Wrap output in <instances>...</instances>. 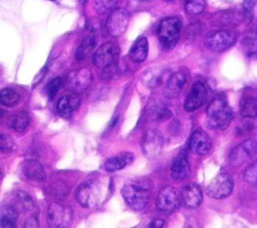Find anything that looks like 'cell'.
I'll return each mask as SVG.
<instances>
[{
  "mask_svg": "<svg viewBox=\"0 0 257 228\" xmlns=\"http://www.w3.org/2000/svg\"><path fill=\"white\" fill-rule=\"evenodd\" d=\"M25 227H37L38 226V221L36 219V217H34L33 215L29 218H27V220L25 221V224H24Z\"/></svg>",
  "mask_w": 257,
  "mask_h": 228,
  "instance_id": "cell-38",
  "label": "cell"
},
{
  "mask_svg": "<svg viewBox=\"0 0 257 228\" xmlns=\"http://www.w3.org/2000/svg\"><path fill=\"white\" fill-rule=\"evenodd\" d=\"M207 115V123L210 128L216 130H224L226 129L233 117V111L228 104L227 98L224 94H217L206 110Z\"/></svg>",
  "mask_w": 257,
  "mask_h": 228,
  "instance_id": "cell-1",
  "label": "cell"
},
{
  "mask_svg": "<svg viewBox=\"0 0 257 228\" xmlns=\"http://www.w3.org/2000/svg\"><path fill=\"white\" fill-rule=\"evenodd\" d=\"M134 155L131 152H121L117 155L108 158L104 164L103 168L107 172H114L120 169H123L127 164H131L134 161Z\"/></svg>",
  "mask_w": 257,
  "mask_h": 228,
  "instance_id": "cell-21",
  "label": "cell"
},
{
  "mask_svg": "<svg viewBox=\"0 0 257 228\" xmlns=\"http://www.w3.org/2000/svg\"><path fill=\"white\" fill-rule=\"evenodd\" d=\"M189 149L199 156L207 155L212 149V140L204 131H194L189 139Z\"/></svg>",
  "mask_w": 257,
  "mask_h": 228,
  "instance_id": "cell-15",
  "label": "cell"
},
{
  "mask_svg": "<svg viewBox=\"0 0 257 228\" xmlns=\"http://www.w3.org/2000/svg\"><path fill=\"white\" fill-rule=\"evenodd\" d=\"M184 9L190 15L201 14L206 6V0H183Z\"/></svg>",
  "mask_w": 257,
  "mask_h": 228,
  "instance_id": "cell-30",
  "label": "cell"
},
{
  "mask_svg": "<svg viewBox=\"0 0 257 228\" xmlns=\"http://www.w3.org/2000/svg\"><path fill=\"white\" fill-rule=\"evenodd\" d=\"M29 124V116L26 111L20 110L12 114L8 119V125L16 132H24Z\"/></svg>",
  "mask_w": 257,
  "mask_h": 228,
  "instance_id": "cell-25",
  "label": "cell"
},
{
  "mask_svg": "<svg viewBox=\"0 0 257 228\" xmlns=\"http://www.w3.org/2000/svg\"><path fill=\"white\" fill-rule=\"evenodd\" d=\"M128 22L130 14L125 9H114L106 19L105 29L111 37H119L125 32Z\"/></svg>",
  "mask_w": 257,
  "mask_h": 228,
  "instance_id": "cell-7",
  "label": "cell"
},
{
  "mask_svg": "<svg viewBox=\"0 0 257 228\" xmlns=\"http://www.w3.org/2000/svg\"><path fill=\"white\" fill-rule=\"evenodd\" d=\"M118 0H95L94 9L99 14H104L109 11H112L117 4Z\"/></svg>",
  "mask_w": 257,
  "mask_h": 228,
  "instance_id": "cell-33",
  "label": "cell"
},
{
  "mask_svg": "<svg viewBox=\"0 0 257 228\" xmlns=\"http://www.w3.org/2000/svg\"><path fill=\"white\" fill-rule=\"evenodd\" d=\"M92 81V74L90 70L81 68L68 73L65 80V87L73 93H80L84 91Z\"/></svg>",
  "mask_w": 257,
  "mask_h": 228,
  "instance_id": "cell-10",
  "label": "cell"
},
{
  "mask_svg": "<svg viewBox=\"0 0 257 228\" xmlns=\"http://www.w3.org/2000/svg\"><path fill=\"white\" fill-rule=\"evenodd\" d=\"M164 224H165V221L163 219H155L152 221L150 226L154 228H160V227H163Z\"/></svg>",
  "mask_w": 257,
  "mask_h": 228,
  "instance_id": "cell-39",
  "label": "cell"
},
{
  "mask_svg": "<svg viewBox=\"0 0 257 228\" xmlns=\"http://www.w3.org/2000/svg\"><path fill=\"white\" fill-rule=\"evenodd\" d=\"M243 178L248 185L257 186V159L245 169Z\"/></svg>",
  "mask_w": 257,
  "mask_h": 228,
  "instance_id": "cell-32",
  "label": "cell"
},
{
  "mask_svg": "<svg viewBox=\"0 0 257 228\" xmlns=\"http://www.w3.org/2000/svg\"><path fill=\"white\" fill-rule=\"evenodd\" d=\"M96 44V37H95V33L94 32H89L87 33L80 41V43L78 44L77 48H76V52H75V58L78 61L84 60L88 54L92 51V49L94 48Z\"/></svg>",
  "mask_w": 257,
  "mask_h": 228,
  "instance_id": "cell-23",
  "label": "cell"
},
{
  "mask_svg": "<svg viewBox=\"0 0 257 228\" xmlns=\"http://www.w3.org/2000/svg\"><path fill=\"white\" fill-rule=\"evenodd\" d=\"M257 154V141L254 139H246L237 145L230 153L229 159L233 166H240L248 159Z\"/></svg>",
  "mask_w": 257,
  "mask_h": 228,
  "instance_id": "cell-11",
  "label": "cell"
},
{
  "mask_svg": "<svg viewBox=\"0 0 257 228\" xmlns=\"http://www.w3.org/2000/svg\"><path fill=\"white\" fill-rule=\"evenodd\" d=\"M190 173V164L185 151L180 152L171 165V176L176 181H182Z\"/></svg>",
  "mask_w": 257,
  "mask_h": 228,
  "instance_id": "cell-16",
  "label": "cell"
},
{
  "mask_svg": "<svg viewBox=\"0 0 257 228\" xmlns=\"http://www.w3.org/2000/svg\"><path fill=\"white\" fill-rule=\"evenodd\" d=\"M17 221V211L12 206H4L1 209L0 223L2 228H13Z\"/></svg>",
  "mask_w": 257,
  "mask_h": 228,
  "instance_id": "cell-28",
  "label": "cell"
},
{
  "mask_svg": "<svg viewBox=\"0 0 257 228\" xmlns=\"http://www.w3.org/2000/svg\"><path fill=\"white\" fill-rule=\"evenodd\" d=\"M17 197V201L19 203V205L21 206V208L25 211H32L35 209L36 205L35 202L33 200V198L25 191H18L16 194Z\"/></svg>",
  "mask_w": 257,
  "mask_h": 228,
  "instance_id": "cell-31",
  "label": "cell"
},
{
  "mask_svg": "<svg viewBox=\"0 0 257 228\" xmlns=\"http://www.w3.org/2000/svg\"><path fill=\"white\" fill-rule=\"evenodd\" d=\"M79 105H80V99L77 95L71 94V95L63 96L57 102V105H56L57 113L61 117L65 119H69L72 116V114L75 112V110L79 107Z\"/></svg>",
  "mask_w": 257,
  "mask_h": 228,
  "instance_id": "cell-18",
  "label": "cell"
},
{
  "mask_svg": "<svg viewBox=\"0 0 257 228\" xmlns=\"http://www.w3.org/2000/svg\"><path fill=\"white\" fill-rule=\"evenodd\" d=\"M164 1H166V2H174L176 0H164Z\"/></svg>",
  "mask_w": 257,
  "mask_h": 228,
  "instance_id": "cell-40",
  "label": "cell"
},
{
  "mask_svg": "<svg viewBox=\"0 0 257 228\" xmlns=\"http://www.w3.org/2000/svg\"><path fill=\"white\" fill-rule=\"evenodd\" d=\"M257 5V0H243V15L244 18H248L249 20L252 18L253 10Z\"/></svg>",
  "mask_w": 257,
  "mask_h": 228,
  "instance_id": "cell-36",
  "label": "cell"
},
{
  "mask_svg": "<svg viewBox=\"0 0 257 228\" xmlns=\"http://www.w3.org/2000/svg\"><path fill=\"white\" fill-rule=\"evenodd\" d=\"M78 1H79V2H80V3H84V2H85V1H86V0H78Z\"/></svg>",
  "mask_w": 257,
  "mask_h": 228,
  "instance_id": "cell-41",
  "label": "cell"
},
{
  "mask_svg": "<svg viewBox=\"0 0 257 228\" xmlns=\"http://www.w3.org/2000/svg\"><path fill=\"white\" fill-rule=\"evenodd\" d=\"M182 22L178 17H169L161 21L157 29V36L166 50L173 49L180 38Z\"/></svg>",
  "mask_w": 257,
  "mask_h": 228,
  "instance_id": "cell-3",
  "label": "cell"
},
{
  "mask_svg": "<svg viewBox=\"0 0 257 228\" xmlns=\"http://www.w3.org/2000/svg\"><path fill=\"white\" fill-rule=\"evenodd\" d=\"M53 1H54V0H53Z\"/></svg>",
  "mask_w": 257,
  "mask_h": 228,
  "instance_id": "cell-43",
  "label": "cell"
},
{
  "mask_svg": "<svg viewBox=\"0 0 257 228\" xmlns=\"http://www.w3.org/2000/svg\"><path fill=\"white\" fill-rule=\"evenodd\" d=\"M187 83V75L183 71H177L168 77L165 94L167 97H177L184 89Z\"/></svg>",
  "mask_w": 257,
  "mask_h": 228,
  "instance_id": "cell-17",
  "label": "cell"
},
{
  "mask_svg": "<svg viewBox=\"0 0 257 228\" xmlns=\"http://www.w3.org/2000/svg\"><path fill=\"white\" fill-rule=\"evenodd\" d=\"M148 53H149V42L147 37L143 36L138 38L134 42L128 55L134 62L141 63L147 59Z\"/></svg>",
  "mask_w": 257,
  "mask_h": 228,
  "instance_id": "cell-22",
  "label": "cell"
},
{
  "mask_svg": "<svg viewBox=\"0 0 257 228\" xmlns=\"http://www.w3.org/2000/svg\"><path fill=\"white\" fill-rule=\"evenodd\" d=\"M241 45L245 55L253 60H257V32H249L243 36Z\"/></svg>",
  "mask_w": 257,
  "mask_h": 228,
  "instance_id": "cell-24",
  "label": "cell"
},
{
  "mask_svg": "<svg viewBox=\"0 0 257 228\" xmlns=\"http://www.w3.org/2000/svg\"><path fill=\"white\" fill-rule=\"evenodd\" d=\"M157 208L166 214L174 212L180 205V195L173 186H166L159 192L156 199Z\"/></svg>",
  "mask_w": 257,
  "mask_h": 228,
  "instance_id": "cell-9",
  "label": "cell"
},
{
  "mask_svg": "<svg viewBox=\"0 0 257 228\" xmlns=\"http://www.w3.org/2000/svg\"><path fill=\"white\" fill-rule=\"evenodd\" d=\"M150 181L136 180L123 185L120 193L128 207L137 211L146 208L150 199Z\"/></svg>",
  "mask_w": 257,
  "mask_h": 228,
  "instance_id": "cell-2",
  "label": "cell"
},
{
  "mask_svg": "<svg viewBox=\"0 0 257 228\" xmlns=\"http://www.w3.org/2000/svg\"><path fill=\"white\" fill-rule=\"evenodd\" d=\"M73 212L71 208L60 202H53L47 209V224L53 228H62L70 224Z\"/></svg>",
  "mask_w": 257,
  "mask_h": 228,
  "instance_id": "cell-5",
  "label": "cell"
},
{
  "mask_svg": "<svg viewBox=\"0 0 257 228\" xmlns=\"http://www.w3.org/2000/svg\"><path fill=\"white\" fill-rule=\"evenodd\" d=\"M19 93L12 88H5L0 92V102L4 106L13 107L19 102Z\"/></svg>",
  "mask_w": 257,
  "mask_h": 228,
  "instance_id": "cell-29",
  "label": "cell"
},
{
  "mask_svg": "<svg viewBox=\"0 0 257 228\" xmlns=\"http://www.w3.org/2000/svg\"><path fill=\"white\" fill-rule=\"evenodd\" d=\"M45 72H46V66L45 67H43L40 71H39V73L36 75V77H35V79H34V82H33V84H32V86H36L42 79H43V77H44V75H45Z\"/></svg>",
  "mask_w": 257,
  "mask_h": 228,
  "instance_id": "cell-37",
  "label": "cell"
},
{
  "mask_svg": "<svg viewBox=\"0 0 257 228\" xmlns=\"http://www.w3.org/2000/svg\"><path fill=\"white\" fill-rule=\"evenodd\" d=\"M23 173L25 177H27L30 180L37 181V182H43L46 179V173L42 166V164L34 159L26 160L23 163L22 167Z\"/></svg>",
  "mask_w": 257,
  "mask_h": 228,
  "instance_id": "cell-20",
  "label": "cell"
},
{
  "mask_svg": "<svg viewBox=\"0 0 257 228\" xmlns=\"http://www.w3.org/2000/svg\"><path fill=\"white\" fill-rule=\"evenodd\" d=\"M182 199L187 208H197L203 200L200 186L195 183H190L185 186L182 192Z\"/></svg>",
  "mask_w": 257,
  "mask_h": 228,
  "instance_id": "cell-19",
  "label": "cell"
},
{
  "mask_svg": "<svg viewBox=\"0 0 257 228\" xmlns=\"http://www.w3.org/2000/svg\"><path fill=\"white\" fill-rule=\"evenodd\" d=\"M237 40V35L230 30H217L210 32L205 38V44L211 51L220 53L231 48Z\"/></svg>",
  "mask_w": 257,
  "mask_h": 228,
  "instance_id": "cell-4",
  "label": "cell"
},
{
  "mask_svg": "<svg viewBox=\"0 0 257 228\" xmlns=\"http://www.w3.org/2000/svg\"><path fill=\"white\" fill-rule=\"evenodd\" d=\"M164 138L157 129H148L142 137V150L148 158L157 157L163 148Z\"/></svg>",
  "mask_w": 257,
  "mask_h": 228,
  "instance_id": "cell-8",
  "label": "cell"
},
{
  "mask_svg": "<svg viewBox=\"0 0 257 228\" xmlns=\"http://www.w3.org/2000/svg\"><path fill=\"white\" fill-rule=\"evenodd\" d=\"M137 1H149V0H137Z\"/></svg>",
  "mask_w": 257,
  "mask_h": 228,
  "instance_id": "cell-42",
  "label": "cell"
},
{
  "mask_svg": "<svg viewBox=\"0 0 257 228\" xmlns=\"http://www.w3.org/2000/svg\"><path fill=\"white\" fill-rule=\"evenodd\" d=\"M0 148L1 152L4 154H8L13 152L16 149L15 142L11 137L6 134H1L0 136Z\"/></svg>",
  "mask_w": 257,
  "mask_h": 228,
  "instance_id": "cell-35",
  "label": "cell"
},
{
  "mask_svg": "<svg viewBox=\"0 0 257 228\" xmlns=\"http://www.w3.org/2000/svg\"><path fill=\"white\" fill-rule=\"evenodd\" d=\"M240 114L244 118L257 117V98L246 97L240 102Z\"/></svg>",
  "mask_w": 257,
  "mask_h": 228,
  "instance_id": "cell-27",
  "label": "cell"
},
{
  "mask_svg": "<svg viewBox=\"0 0 257 228\" xmlns=\"http://www.w3.org/2000/svg\"><path fill=\"white\" fill-rule=\"evenodd\" d=\"M75 198L82 207L93 208L99 201L98 188L91 182H84L77 187Z\"/></svg>",
  "mask_w": 257,
  "mask_h": 228,
  "instance_id": "cell-14",
  "label": "cell"
},
{
  "mask_svg": "<svg viewBox=\"0 0 257 228\" xmlns=\"http://www.w3.org/2000/svg\"><path fill=\"white\" fill-rule=\"evenodd\" d=\"M234 188V181L230 174L221 173L214 177L206 188V193L213 199L228 197Z\"/></svg>",
  "mask_w": 257,
  "mask_h": 228,
  "instance_id": "cell-6",
  "label": "cell"
},
{
  "mask_svg": "<svg viewBox=\"0 0 257 228\" xmlns=\"http://www.w3.org/2000/svg\"><path fill=\"white\" fill-rule=\"evenodd\" d=\"M62 84V79L60 77H56L51 79L45 86V91H46V95L48 97L49 100H52L55 95L57 94L60 86Z\"/></svg>",
  "mask_w": 257,
  "mask_h": 228,
  "instance_id": "cell-34",
  "label": "cell"
},
{
  "mask_svg": "<svg viewBox=\"0 0 257 228\" xmlns=\"http://www.w3.org/2000/svg\"><path fill=\"white\" fill-rule=\"evenodd\" d=\"M208 91L206 85L202 81H197L193 84L184 103V108L187 112H193L199 109L207 100Z\"/></svg>",
  "mask_w": 257,
  "mask_h": 228,
  "instance_id": "cell-13",
  "label": "cell"
},
{
  "mask_svg": "<svg viewBox=\"0 0 257 228\" xmlns=\"http://www.w3.org/2000/svg\"><path fill=\"white\" fill-rule=\"evenodd\" d=\"M166 73L167 72L164 69H160V68L151 69L146 74H144L143 81L147 86L151 88L158 87L161 84H163V82L165 81Z\"/></svg>",
  "mask_w": 257,
  "mask_h": 228,
  "instance_id": "cell-26",
  "label": "cell"
},
{
  "mask_svg": "<svg viewBox=\"0 0 257 228\" xmlns=\"http://www.w3.org/2000/svg\"><path fill=\"white\" fill-rule=\"evenodd\" d=\"M117 53L118 49L115 43H104L95 51L92 57V62L96 67L105 70L106 68L112 66V64L115 62Z\"/></svg>",
  "mask_w": 257,
  "mask_h": 228,
  "instance_id": "cell-12",
  "label": "cell"
}]
</instances>
